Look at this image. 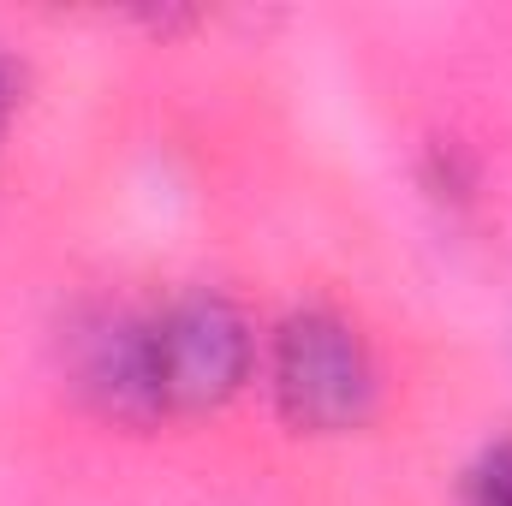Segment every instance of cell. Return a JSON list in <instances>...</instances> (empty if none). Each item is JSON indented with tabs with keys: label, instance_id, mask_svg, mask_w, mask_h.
Wrapping results in <instances>:
<instances>
[{
	"label": "cell",
	"instance_id": "obj_1",
	"mask_svg": "<svg viewBox=\"0 0 512 506\" xmlns=\"http://www.w3.org/2000/svg\"><path fill=\"white\" fill-rule=\"evenodd\" d=\"M262 376L298 435H352L382 411V358L340 304H292L268 334Z\"/></svg>",
	"mask_w": 512,
	"mask_h": 506
},
{
	"label": "cell",
	"instance_id": "obj_2",
	"mask_svg": "<svg viewBox=\"0 0 512 506\" xmlns=\"http://www.w3.org/2000/svg\"><path fill=\"white\" fill-rule=\"evenodd\" d=\"M143 334L161 417L215 411L256 370V328L245 304L221 286H185L161 304H143Z\"/></svg>",
	"mask_w": 512,
	"mask_h": 506
},
{
	"label": "cell",
	"instance_id": "obj_3",
	"mask_svg": "<svg viewBox=\"0 0 512 506\" xmlns=\"http://www.w3.org/2000/svg\"><path fill=\"white\" fill-rule=\"evenodd\" d=\"M66 370L72 387L114 423H161L155 376H149V334L143 304H108L90 310L66 334Z\"/></svg>",
	"mask_w": 512,
	"mask_h": 506
},
{
	"label": "cell",
	"instance_id": "obj_4",
	"mask_svg": "<svg viewBox=\"0 0 512 506\" xmlns=\"http://www.w3.org/2000/svg\"><path fill=\"white\" fill-rule=\"evenodd\" d=\"M459 501L465 506H512V435H495L471 453L465 477H459Z\"/></svg>",
	"mask_w": 512,
	"mask_h": 506
},
{
	"label": "cell",
	"instance_id": "obj_5",
	"mask_svg": "<svg viewBox=\"0 0 512 506\" xmlns=\"http://www.w3.org/2000/svg\"><path fill=\"white\" fill-rule=\"evenodd\" d=\"M423 191L447 209H471L477 203V161L459 143H435L423 161Z\"/></svg>",
	"mask_w": 512,
	"mask_h": 506
},
{
	"label": "cell",
	"instance_id": "obj_6",
	"mask_svg": "<svg viewBox=\"0 0 512 506\" xmlns=\"http://www.w3.org/2000/svg\"><path fill=\"white\" fill-rule=\"evenodd\" d=\"M18 90H24V72H18V60L0 48V126H6V114L18 108Z\"/></svg>",
	"mask_w": 512,
	"mask_h": 506
}]
</instances>
